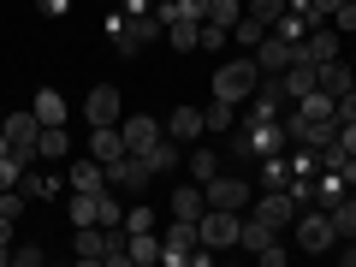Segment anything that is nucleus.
Masks as SVG:
<instances>
[{
	"label": "nucleus",
	"instance_id": "f257e3e1",
	"mask_svg": "<svg viewBox=\"0 0 356 267\" xmlns=\"http://www.w3.org/2000/svg\"><path fill=\"white\" fill-rule=\"evenodd\" d=\"M255 83H261V65H255V54L250 60H226L214 72V102H232V107H243L255 95Z\"/></svg>",
	"mask_w": 356,
	"mask_h": 267
},
{
	"label": "nucleus",
	"instance_id": "f03ea898",
	"mask_svg": "<svg viewBox=\"0 0 356 267\" xmlns=\"http://www.w3.org/2000/svg\"><path fill=\"white\" fill-rule=\"evenodd\" d=\"M291 232H297V250H309V255L339 250V226H332V214H327V208H297Z\"/></svg>",
	"mask_w": 356,
	"mask_h": 267
},
{
	"label": "nucleus",
	"instance_id": "7ed1b4c3",
	"mask_svg": "<svg viewBox=\"0 0 356 267\" xmlns=\"http://www.w3.org/2000/svg\"><path fill=\"white\" fill-rule=\"evenodd\" d=\"M238 232H243V214H238V208H202V220H196L202 250H238Z\"/></svg>",
	"mask_w": 356,
	"mask_h": 267
},
{
	"label": "nucleus",
	"instance_id": "20e7f679",
	"mask_svg": "<svg viewBox=\"0 0 356 267\" xmlns=\"http://www.w3.org/2000/svg\"><path fill=\"white\" fill-rule=\"evenodd\" d=\"M196 250H202V238H196V220H172V226L161 232V261H166V267L196 261Z\"/></svg>",
	"mask_w": 356,
	"mask_h": 267
},
{
	"label": "nucleus",
	"instance_id": "39448f33",
	"mask_svg": "<svg viewBox=\"0 0 356 267\" xmlns=\"http://www.w3.org/2000/svg\"><path fill=\"white\" fill-rule=\"evenodd\" d=\"M202 196H208V208H238V214H243L255 191H250V178H238V172H214L202 184Z\"/></svg>",
	"mask_w": 356,
	"mask_h": 267
},
{
	"label": "nucleus",
	"instance_id": "423d86ee",
	"mask_svg": "<svg viewBox=\"0 0 356 267\" xmlns=\"http://www.w3.org/2000/svg\"><path fill=\"white\" fill-rule=\"evenodd\" d=\"M119 137H125V154H149L154 143L166 137V125L154 113H125V119H119Z\"/></svg>",
	"mask_w": 356,
	"mask_h": 267
},
{
	"label": "nucleus",
	"instance_id": "0eeeda50",
	"mask_svg": "<svg viewBox=\"0 0 356 267\" xmlns=\"http://www.w3.org/2000/svg\"><path fill=\"white\" fill-rule=\"evenodd\" d=\"M243 107H250V119H280L285 107H291V95H285V77H267V72H261V83H255V95H250Z\"/></svg>",
	"mask_w": 356,
	"mask_h": 267
},
{
	"label": "nucleus",
	"instance_id": "6e6552de",
	"mask_svg": "<svg viewBox=\"0 0 356 267\" xmlns=\"http://www.w3.org/2000/svg\"><path fill=\"white\" fill-rule=\"evenodd\" d=\"M339 54H344V36L332 24H315L303 42H297V60H309V65H327V60H339Z\"/></svg>",
	"mask_w": 356,
	"mask_h": 267
},
{
	"label": "nucleus",
	"instance_id": "1a4fd4ad",
	"mask_svg": "<svg viewBox=\"0 0 356 267\" xmlns=\"http://www.w3.org/2000/svg\"><path fill=\"white\" fill-rule=\"evenodd\" d=\"M0 131H6V143H13V154H18V161H36V137H42V119L36 113H6V125H0Z\"/></svg>",
	"mask_w": 356,
	"mask_h": 267
},
{
	"label": "nucleus",
	"instance_id": "9d476101",
	"mask_svg": "<svg viewBox=\"0 0 356 267\" xmlns=\"http://www.w3.org/2000/svg\"><path fill=\"white\" fill-rule=\"evenodd\" d=\"M149 178H154V166L143 161V154H119V161H107V184H113V191H131V196H137Z\"/></svg>",
	"mask_w": 356,
	"mask_h": 267
},
{
	"label": "nucleus",
	"instance_id": "9b49d317",
	"mask_svg": "<svg viewBox=\"0 0 356 267\" xmlns=\"http://www.w3.org/2000/svg\"><path fill=\"white\" fill-rule=\"evenodd\" d=\"M83 119H89V125H119V119H125L119 89L113 83H95V89H89V102H83Z\"/></svg>",
	"mask_w": 356,
	"mask_h": 267
},
{
	"label": "nucleus",
	"instance_id": "f8f14e48",
	"mask_svg": "<svg viewBox=\"0 0 356 267\" xmlns=\"http://www.w3.org/2000/svg\"><path fill=\"white\" fill-rule=\"evenodd\" d=\"M291 60H297V42L273 36V30H267V36L255 42V65H261L267 77H280V72H285V65H291Z\"/></svg>",
	"mask_w": 356,
	"mask_h": 267
},
{
	"label": "nucleus",
	"instance_id": "ddd939ff",
	"mask_svg": "<svg viewBox=\"0 0 356 267\" xmlns=\"http://www.w3.org/2000/svg\"><path fill=\"white\" fill-rule=\"evenodd\" d=\"M250 214H261L267 226L280 232V226H291V220H297V196L291 191H267L261 202H250Z\"/></svg>",
	"mask_w": 356,
	"mask_h": 267
},
{
	"label": "nucleus",
	"instance_id": "4468645a",
	"mask_svg": "<svg viewBox=\"0 0 356 267\" xmlns=\"http://www.w3.org/2000/svg\"><path fill=\"white\" fill-rule=\"evenodd\" d=\"M166 137L191 149V143L202 137V107H172V113H166Z\"/></svg>",
	"mask_w": 356,
	"mask_h": 267
},
{
	"label": "nucleus",
	"instance_id": "2eb2a0df",
	"mask_svg": "<svg viewBox=\"0 0 356 267\" xmlns=\"http://www.w3.org/2000/svg\"><path fill=\"white\" fill-rule=\"evenodd\" d=\"M125 154V137H119V125H89V161H119Z\"/></svg>",
	"mask_w": 356,
	"mask_h": 267
},
{
	"label": "nucleus",
	"instance_id": "dca6fc26",
	"mask_svg": "<svg viewBox=\"0 0 356 267\" xmlns=\"http://www.w3.org/2000/svg\"><path fill=\"white\" fill-rule=\"evenodd\" d=\"M315 72H321V89H327L332 102H339L344 89H356V65L344 60V54H339V60H327V65H315Z\"/></svg>",
	"mask_w": 356,
	"mask_h": 267
},
{
	"label": "nucleus",
	"instance_id": "f3484780",
	"mask_svg": "<svg viewBox=\"0 0 356 267\" xmlns=\"http://www.w3.org/2000/svg\"><path fill=\"white\" fill-rule=\"evenodd\" d=\"M202 208H208V196H202V184H178L172 191V220H202Z\"/></svg>",
	"mask_w": 356,
	"mask_h": 267
},
{
	"label": "nucleus",
	"instance_id": "a211bd4d",
	"mask_svg": "<svg viewBox=\"0 0 356 267\" xmlns=\"http://www.w3.org/2000/svg\"><path fill=\"white\" fill-rule=\"evenodd\" d=\"M125 261H137V267L161 261V232H125Z\"/></svg>",
	"mask_w": 356,
	"mask_h": 267
},
{
	"label": "nucleus",
	"instance_id": "6ab92c4d",
	"mask_svg": "<svg viewBox=\"0 0 356 267\" xmlns=\"http://www.w3.org/2000/svg\"><path fill=\"white\" fill-rule=\"evenodd\" d=\"M273 238H280V232L267 226L261 214H243V232H238V250H255V255H261V250H267V243H273Z\"/></svg>",
	"mask_w": 356,
	"mask_h": 267
},
{
	"label": "nucleus",
	"instance_id": "aec40b11",
	"mask_svg": "<svg viewBox=\"0 0 356 267\" xmlns=\"http://www.w3.org/2000/svg\"><path fill=\"white\" fill-rule=\"evenodd\" d=\"M280 77H285V95H291V102H297V95H309V89L321 83V72H315L309 60H291V65H285Z\"/></svg>",
	"mask_w": 356,
	"mask_h": 267
},
{
	"label": "nucleus",
	"instance_id": "412c9836",
	"mask_svg": "<svg viewBox=\"0 0 356 267\" xmlns=\"http://www.w3.org/2000/svg\"><path fill=\"white\" fill-rule=\"evenodd\" d=\"M65 154H72L65 125H42V137H36V161H65Z\"/></svg>",
	"mask_w": 356,
	"mask_h": 267
},
{
	"label": "nucleus",
	"instance_id": "4be33fe9",
	"mask_svg": "<svg viewBox=\"0 0 356 267\" xmlns=\"http://www.w3.org/2000/svg\"><path fill=\"white\" fill-rule=\"evenodd\" d=\"M30 113H36L42 125H65V113H72V107H65L60 89H36V107H30Z\"/></svg>",
	"mask_w": 356,
	"mask_h": 267
},
{
	"label": "nucleus",
	"instance_id": "5701e85b",
	"mask_svg": "<svg viewBox=\"0 0 356 267\" xmlns=\"http://www.w3.org/2000/svg\"><path fill=\"white\" fill-rule=\"evenodd\" d=\"M72 191H107V166L102 161H72Z\"/></svg>",
	"mask_w": 356,
	"mask_h": 267
},
{
	"label": "nucleus",
	"instance_id": "b1692460",
	"mask_svg": "<svg viewBox=\"0 0 356 267\" xmlns=\"http://www.w3.org/2000/svg\"><path fill=\"white\" fill-rule=\"evenodd\" d=\"M95 226H125V202H119L113 184H107V191H95Z\"/></svg>",
	"mask_w": 356,
	"mask_h": 267
},
{
	"label": "nucleus",
	"instance_id": "393cba45",
	"mask_svg": "<svg viewBox=\"0 0 356 267\" xmlns=\"http://www.w3.org/2000/svg\"><path fill=\"white\" fill-rule=\"evenodd\" d=\"M18 191H24L30 202H36V196L48 202V196H60V178H54V172H30V166H24V178H18Z\"/></svg>",
	"mask_w": 356,
	"mask_h": 267
},
{
	"label": "nucleus",
	"instance_id": "a878e982",
	"mask_svg": "<svg viewBox=\"0 0 356 267\" xmlns=\"http://www.w3.org/2000/svg\"><path fill=\"white\" fill-rule=\"evenodd\" d=\"M143 161H149V166H154V172H172V166H178V161H184V143H172V137H161V143H154V149H149V154H143Z\"/></svg>",
	"mask_w": 356,
	"mask_h": 267
},
{
	"label": "nucleus",
	"instance_id": "bb28decb",
	"mask_svg": "<svg viewBox=\"0 0 356 267\" xmlns=\"http://www.w3.org/2000/svg\"><path fill=\"white\" fill-rule=\"evenodd\" d=\"M327 214H332V226H339V243L356 238V202H350V191H344L339 202H327Z\"/></svg>",
	"mask_w": 356,
	"mask_h": 267
},
{
	"label": "nucleus",
	"instance_id": "cd10ccee",
	"mask_svg": "<svg viewBox=\"0 0 356 267\" xmlns=\"http://www.w3.org/2000/svg\"><path fill=\"white\" fill-rule=\"evenodd\" d=\"M184 166H191L196 184H208V178L220 172V154H214V149H191V154H184Z\"/></svg>",
	"mask_w": 356,
	"mask_h": 267
},
{
	"label": "nucleus",
	"instance_id": "c85d7f7f",
	"mask_svg": "<svg viewBox=\"0 0 356 267\" xmlns=\"http://www.w3.org/2000/svg\"><path fill=\"white\" fill-rule=\"evenodd\" d=\"M261 36H267V24H261V18H250V13L232 24V42H238V48H250V54H255V42H261Z\"/></svg>",
	"mask_w": 356,
	"mask_h": 267
},
{
	"label": "nucleus",
	"instance_id": "c756f323",
	"mask_svg": "<svg viewBox=\"0 0 356 267\" xmlns=\"http://www.w3.org/2000/svg\"><path fill=\"white\" fill-rule=\"evenodd\" d=\"M285 6H291V0H243V13H250V18H261L267 30H273V24L285 18Z\"/></svg>",
	"mask_w": 356,
	"mask_h": 267
},
{
	"label": "nucleus",
	"instance_id": "7c9ffc66",
	"mask_svg": "<svg viewBox=\"0 0 356 267\" xmlns=\"http://www.w3.org/2000/svg\"><path fill=\"white\" fill-rule=\"evenodd\" d=\"M196 36H202V24H191V18H172V24H166V42H172L178 54L196 48Z\"/></svg>",
	"mask_w": 356,
	"mask_h": 267
},
{
	"label": "nucleus",
	"instance_id": "2f4dec72",
	"mask_svg": "<svg viewBox=\"0 0 356 267\" xmlns=\"http://www.w3.org/2000/svg\"><path fill=\"white\" fill-rule=\"evenodd\" d=\"M65 214H72V226H95V191H77L65 202Z\"/></svg>",
	"mask_w": 356,
	"mask_h": 267
},
{
	"label": "nucleus",
	"instance_id": "473e14b6",
	"mask_svg": "<svg viewBox=\"0 0 356 267\" xmlns=\"http://www.w3.org/2000/svg\"><path fill=\"white\" fill-rule=\"evenodd\" d=\"M202 131H232V102H214V107H202Z\"/></svg>",
	"mask_w": 356,
	"mask_h": 267
},
{
	"label": "nucleus",
	"instance_id": "72a5a7b5",
	"mask_svg": "<svg viewBox=\"0 0 356 267\" xmlns=\"http://www.w3.org/2000/svg\"><path fill=\"white\" fill-rule=\"evenodd\" d=\"M208 18H214V24H238V18H243V0H208Z\"/></svg>",
	"mask_w": 356,
	"mask_h": 267
},
{
	"label": "nucleus",
	"instance_id": "f704fd0d",
	"mask_svg": "<svg viewBox=\"0 0 356 267\" xmlns=\"http://www.w3.org/2000/svg\"><path fill=\"white\" fill-rule=\"evenodd\" d=\"M226 36H232L226 24H214V18H202V36H196V48H208V54H220V48H226Z\"/></svg>",
	"mask_w": 356,
	"mask_h": 267
},
{
	"label": "nucleus",
	"instance_id": "c9c22d12",
	"mask_svg": "<svg viewBox=\"0 0 356 267\" xmlns=\"http://www.w3.org/2000/svg\"><path fill=\"white\" fill-rule=\"evenodd\" d=\"M24 208H30V196L18 191V184H13V191H0V214H6V220H18Z\"/></svg>",
	"mask_w": 356,
	"mask_h": 267
},
{
	"label": "nucleus",
	"instance_id": "e433bc0d",
	"mask_svg": "<svg viewBox=\"0 0 356 267\" xmlns=\"http://www.w3.org/2000/svg\"><path fill=\"white\" fill-rule=\"evenodd\" d=\"M18 178H24V161L18 154H0V191H13Z\"/></svg>",
	"mask_w": 356,
	"mask_h": 267
},
{
	"label": "nucleus",
	"instance_id": "4c0bfd02",
	"mask_svg": "<svg viewBox=\"0 0 356 267\" xmlns=\"http://www.w3.org/2000/svg\"><path fill=\"white\" fill-rule=\"evenodd\" d=\"M332 30H339V36H356V0H344L339 13H332Z\"/></svg>",
	"mask_w": 356,
	"mask_h": 267
},
{
	"label": "nucleus",
	"instance_id": "58836bf2",
	"mask_svg": "<svg viewBox=\"0 0 356 267\" xmlns=\"http://www.w3.org/2000/svg\"><path fill=\"white\" fill-rule=\"evenodd\" d=\"M125 232H154V208H131V214H125Z\"/></svg>",
	"mask_w": 356,
	"mask_h": 267
},
{
	"label": "nucleus",
	"instance_id": "ea45409f",
	"mask_svg": "<svg viewBox=\"0 0 356 267\" xmlns=\"http://www.w3.org/2000/svg\"><path fill=\"white\" fill-rule=\"evenodd\" d=\"M13 267H42V250L36 243H13Z\"/></svg>",
	"mask_w": 356,
	"mask_h": 267
},
{
	"label": "nucleus",
	"instance_id": "a19ab883",
	"mask_svg": "<svg viewBox=\"0 0 356 267\" xmlns=\"http://www.w3.org/2000/svg\"><path fill=\"white\" fill-rule=\"evenodd\" d=\"M172 6H178V18H191V24L208 18V0H172Z\"/></svg>",
	"mask_w": 356,
	"mask_h": 267
},
{
	"label": "nucleus",
	"instance_id": "79ce46f5",
	"mask_svg": "<svg viewBox=\"0 0 356 267\" xmlns=\"http://www.w3.org/2000/svg\"><path fill=\"white\" fill-rule=\"evenodd\" d=\"M309 6H315V24H332V13H339L344 0H309Z\"/></svg>",
	"mask_w": 356,
	"mask_h": 267
},
{
	"label": "nucleus",
	"instance_id": "37998d69",
	"mask_svg": "<svg viewBox=\"0 0 356 267\" xmlns=\"http://www.w3.org/2000/svg\"><path fill=\"white\" fill-rule=\"evenodd\" d=\"M285 255H291V250H280V238H273V243H267V250H261V255H255V261H261V267H280V261H285Z\"/></svg>",
	"mask_w": 356,
	"mask_h": 267
},
{
	"label": "nucleus",
	"instance_id": "c03bdc74",
	"mask_svg": "<svg viewBox=\"0 0 356 267\" xmlns=\"http://www.w3.org/2000/svg\"><path fill=\"white\" fill-rule=\"evenodd\" d=\"M350 119H356V89H344L339 95V125H350Z\"/></svg>",
	"mask_w": 356,
	"mask_h": 267
},
{
	"label": "nucleus",
	"instance_id": "a18cd8bd",
	"mask_svg": "<svg viewBox=\"0 0 356 267\" xmlns=\"http://www.w3.org/2000/svg\"><path fill=\"white\" fill-rule=\"evenodd\" d=\"M339 149H344V154H356V119H350V125H339Z\"/></svg>",
	"mask_w": 356,
	"mask_h": 267
},
{
	"label": "nucleus",
	"instance_id": "49530a36",
	"mask_svg": "<svg viewBox=\"0 0 356 267\" xmlns=\"http://www.w3.org/2000/svg\"><path fill=\"white\" fill-rule=\"evenodd\" d=\"M13 238H18V220H6V214H0V250H13Z\"/></svg>",
	"mask_w": 356,
	"mask_h": 267
},
{
	"label": "nucleus",
	"instance_id": "de8ad7c7",
	"mask_svg": "<svg viewBox=\"0 0 356 267\" xmlns=\"http://www.w3.org/2000/svg\"><path fill=\"white\" fill-rule=\"evenodd\" d=\"M65 6L72 0H42V18H65Z\"/></svg>",
	"mask_w": 356,
	"mask_h": 267
},
{
	"label": "nucleus",
	"instance_id": "09e8293b",
	"mask_svg": "<svg viewBox=\"0 0 356 267\" xmlns=\"http://www.w3.org/2000/svg\"><path fill=\"white\" fill-rule=\"evenodd\" d=\"M339 261H344V267H356V238H344V250H339Z\"/></svg>",
	"mask_w": 356,
	"mask_h": 267
},
{
	"label": "nucleus",
	"instance_id": "8fccbe9b",
	"mask_svg": "<svg viewBox=\"0 0 356 267\" xmlns=\"http://www.w3.org/2000/svg\"><path fill=\"white\" fill-rule=\"evenodd\" d=\"M149 6H154V0H125V13H149Z\"/></svg>",
	"mask_w": 356,
	"mask_h": 267
},
{
	"label": "nucleus",
	"instance_id": "3c124183",
	"mask_svg": "<svg viewBox=\"0 0 356 267\" xmlns=\"http://www.w3.org/2000/svg\"><path fill=\"white\" fill-rule=\"evenodd\" d=\"M0 154H13V143H6V131H0Z\"/></svg>",
	"mask_w": 356,
	"mask_h": 267
},
{
	"label": "nucleus",
	"instance_id": "603ef678",
	"mask_svg": "<svg viewBox=\"0 0 356 267\" xmlns=\"http://www.w3.org/2000/svg\"><path fill=\"white\" fill-rule=\"evenodd\" d=\"M350 65H356V54H350Z\"/></svg>",
	"mask_w": 356,
	"mask_h": 267
}]
</instances>
